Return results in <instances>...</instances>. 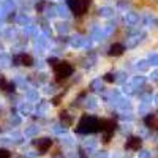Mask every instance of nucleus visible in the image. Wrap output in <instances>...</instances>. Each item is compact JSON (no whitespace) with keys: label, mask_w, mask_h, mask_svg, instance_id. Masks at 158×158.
I'll use <instances>...</instances> for the list:
<instances>
[{"label":"nucleus","mask_w":158,"mask_h":158,"mask_svg":"<svg viewBox=\"0 0 158 158\" xmlns=\"http://www.w3.org/2000/svg\"><path fill=\"white\" fill-rule=\"evenodd\" d=\"M77 131L79 133H94V131H98V120L95 117L84 115L77 125Z\"/></svg>","instance_id":"nucleus-1"},{"label":"nucleus","mask_w":158,"mask_h":158,"mask_svg":"<svg viewBox=\"0 0 158 158\" xmlns=\"http://www.w3.org/2000/svg\"><path fill=\"white\" fill-rule=\"evenodd\" d=\"M54 73H56L57 81H62V79H67L68 76H71L73 67L68 62H57L54 65Z\"/></svg>","instance_id":"nucleus-2"},{"label":"nucleus","mask_w":158,"mask_h":158,"mask_svg":"<svg viewBox=\"0 0 158 158\" xmlns=\"http://www.w3.org/2000/svg\"><path fill=\"white\" fill-rule=\"evenodd\" d=\"M98 130H101L104 133V142H109L111 135L115 130V122L112 120V118H104V120L98 122Z\"/></svg>","instance_id":"nucleus-3"},{"label":"nucleus","mask_w":158,"mask_h":158,"mask_svg":"<svg viewBox=\"0 0 158 158\" xmlns=\"http://www.w3.org/2000/svg\"><path fill=\"white\" fill-rule=\"evenodd\" d=\"M68 6L71 8V11L74 13V15L81 16L89 10L90 0H68Z\"/></svg>","instance_id":"nucleus-4"},{"label":"nucleus","mask_w":158,"mask_h":158,"mask_svg":"<svg viewBox=\"0 0 158 158\" xmlns=\"http://www.w3.org/2000/svg\"><path fill=\"white\" fill-rule=\"evenodd\" d=\"M51 146H52V141L48 139V138H43L41 141H38V142H36V147H38L40 153H46V152L51 149Z\"/></svg>","instance_id":"nucleus-5"},{"label":"nucleus","mask_w":158,"mask_h":158,"mask_svg":"<svg viewBox=\"0 0 158 158\" xmlns=\"http://www.w3.org/2000/svg\"><path fill=\"white\" fill-rule=\"evenodd\" d=\"M141 144H142V141H141L139 138H130V141L127 142L125 147H127L128 150H139Z\"/></svg>","instance_id":"nucleus-6"},{"label":"nucleus","mask_w":158,"mask_h":158,"mask_svg":"<svg viewBox=\"0 0 158 158\" xmlns=\"http://www.w3.org/2000/svg\"><path fill=\"white\" fill-rule=\"evenodd\" d=\"M123 51H125V48H123L122 44L115 43V44H112V46L109 48V56L118 57V56H122V54H123Z\"/></svg>","instance_id":"nucleus-7"},{"label":"nucleus","mask_w":158,"mask_h":158,"mask_svg":"<svg viewBox=\"0 0 158 158\" xmlns=\"http://www.w3.org/2000/svg\"><path fill=\"white\" fill-rule=\"evenodd\" d=\"M16 60H19L21 65H24V67H32V65H33V59H32L29 54H22V56H19Z\"/></svg>","instance_id":"nucleus-8"},{"label":"nucleus","mask_w":158,"mask_h":158,"mask_svg":"<svg viewBox=\"0 0 158 158\" xmlns=\"http://www.w3.org/2000/svg\"><path fill=\"white\" fill-rule=\"evenodd\" d=\"M0 87H2L3 90H10V92H11V90H15V85H13L11 82H8L2 74H0Z\"/></svg>","instance_id":"nucleus-9"},{"label":"nucleus","mask_w":158,"mask_h":158,"mask_svg":"<svg viewBox=\"0 0 158 158\" xmlns=\"http://www.w3.org/2000/svg\"><path fill=\"white\" fill-rule=\"evenodd\" d=\"M146 122H147V125H150V128H156V115L155 114L153 115H149L146 118Z\"/></svg>","instance_id":"nucleus-10"},{"label":"nucleus","mask_w":158,"mask_h":158,"mask_svg":"<svg viewBox=\"0 0 158 158\" xmlns=\"http://www.w3.org/2000/svg\"><path fill=\"white\" fill-rule=\"evenodd\" d=\"M62 120H65V123H67V125H71L73 123V120H71V117L68 115V112H62Z\"/></svg>","instance_id":"nucleus-11"},{"label":"nucleus","mask_w":158,"mask_h":158,"mask_svg":"<svg viewBox=\"0 0 158 158\" xmlns=\"http://www.w3.org/2000/svg\"><path fill=\"white\" fill-rule=\"evenodd\" d=\"M0 158H11V155H10V152H8V150L0 149Z\"/></svg>","instance_id":"nucleus-12"},{"label":"nucleus","mask_w":158,"mask_h":158,"mask_svg":"<svg viewBox=\"0 0 158 158\" xmlns=\"http://www.w3.org/2000/svg\"><path fill=\"white\" fill-rule=\"evenodd\" d=\"M104 79H106L108 82H112V81H114V77H112V74H106V77H104Z\"/></svg>","instance_id":"nucleus-13"}]
</instances>
